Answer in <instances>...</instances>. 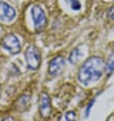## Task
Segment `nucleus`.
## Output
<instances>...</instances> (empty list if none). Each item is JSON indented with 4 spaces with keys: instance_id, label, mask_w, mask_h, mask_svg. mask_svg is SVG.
<instances>
[{
    "instance_id": "obj_1",
    "label": "nucleus",
    "mask_w": 114,
    "mask_h": 121,
    "mask_svg": "<svg viewBox=\"0 0 114 121\" xmlns=\"http://www.w3.org/2000/svg\"><path fill=\"white\" fill-rule=\"evenodd\" d=\"M105 71V62L100 57H90L79 69L78 78L83 86H89L101 78Z\"/></svg>"
},
{
    "instance_id": "obj_2",
    "label": "nucleus",
    "mask_w": 114,
    "mask_h": 121,
    "mask_svg": "<svg viewBox=\"0 0 114 121\" xmlns=\"http://www.w3.org/2000/svg\"><path fill=\"white\" fill-rule=\"evenodd\" d=\"M28 68L31 70H38L41 65V53L36 46H29L25 53Z\"/></svg>"
},
{
    "instance_id": "obj_3",
    "label": "nucleus",
    "mask_w": 114,
    "mask_h": 121,
    "mask_svg": "<svg viewBox=\"0 0 114 121\" xmlns=\"http://www.w3.org/2000/svg\"><path fill=\"white\" fill-rule=\"evenodd\" d=\"M32 18L35 25V29L37 32H41L45 29L47 25V16L45 11L40 5H34L31 9Z\"/></svg>"
},
{
    "instance_id": "obj_4",
    "label": "nucleus",
    "mask_w": 114,
    "mask_h": 121,
    "mask_svg": "<svg viewBox=\"0 0 114 121\" xmlns=\"http://www.w3.org/2000/svg\"><path fill=\"white\" fill-rule=\"evenodd\" d=\"M1 46L11 54H18L22 49L18 38L13 34H8L3 37V39L1 40Z\"/></svg>"
},
{
    "instance_id": "obj_5",
    "label": "nucleus",
    "mask_w": 114,
    "mask_h": 121,
    "mask_svg": "<svg viewBox=\"0 0 114 121\" xmlns=\"http://www.w3.org/2000/svg\"><path fill=\"white\" fill-rule=\"evenodd\" d=\"M39 111L43 118H48L51 115L52 112V105H51V99L47 93H42L40 95L39 100Z\"/></svg>"
},
{
    "instance_id": "obj_6",
    "label": "nucleus",
    "mask_w": 114,
    "mask_h": 121,
    "mask_svg": "<svg viewBox=\"0 0 114 121\" xmlns=\"http://www.w3.org/2000/svg\"><path fill=\"white\" fill-rule=\"evenodd\" d=\"M64 65H65V60L62 56H57L55 58H53L51 61L49 62V65H48L49 74L52 76L59 75L60 72L62 71Z\"/></svg>"
},
{
    "instance_id": "obj_7",
    "label": "nucleus",
    "mask_w": 114,
    "mask_h": 121,
    "mask_svg": "<svg viewBox=\"0 0 114 121\" xmlns=\"http://www.w3.org/2000/svg\"><path fill=\"white\" fill-rule=\"evenodd\" d=\"M15 17V10L10 4L0 1V21L11 22Z\"/></svg>"
},
{
    "instance_id": "obj_8",
    "label": "nucleus",
    "mask_w": 114,
    "mask_h": 121,
    "mask_svg": "<svg viewBox=\"0 0 114 121\" xmlns=\"http://www.w3.org/2000/svg\"><path fill=\"white\" fill-rule=\"evenodd\" d=\"M30 96L28 95H23L22 96L21 98L18 100V103H16V106L18 107V110H22L23 111L25 109H26L29 107V104H30Z\"/></svg>"
},
{
    "instance_id": "obj_9",
    "label": "nucleus",
    "mask_w": 114,
    "mask_h": 121,
    "mask_svg": "<svg viewBox=\"0 0 114 121\" xmlns=\"http://www.w3.org/2000/svg\"><path fill=\"white\" fill-rule=\"evenodd\" d=\"M58 121H76V113L75 111H67L60 117Z\"/></svg>"
},
{
    "instance_id": "obj_10",
    "label": "nucleus",
    "mask_w": 114,
    "mask_h": 121,
    "mask_svg": "<svg viewBox=\"0 0 114 121\" xmlns=\"http://www.w3.org/2000/svg\"><path fill=\"white\" fill-rule=\"evenodd\" d=\"M82 55H83V54L80 53V51L79 50V48L75 49L71 53H70V55H69V62L71 63V64H75V63L79 60L80 57H82Z\"/></svg>"
},
{
    "instance_id": "obj_11",
    "label": "nucleus",
    "mask_w": 114,
    "mask_h": 121,
    "mask_svg": "<svg viewBox=\"0 0 114 121\" xmlns=\"http://www.w3.org/2000/svg\"><path fill=\"white\" fill-rule=\"evenodd\" d=\"M105 71L108 73V74H111L114 71V53H112L108 58L107 64L105 65Z\"/></svg>"
},
{
    "instance_id": "obj_12",
    "label": "nucleus",
    "mask_w": 114,
    "mask_h": 121,
    "mask_svg": "<svg viewBox=\"0 0 114 121\" xmlns=\"http://www.w3.org/2000/svg\"><path fill=\"white\" fill-rule=\"evenodd\" d=\"M65 1L70 5V8L72 10H79L82 8V4L79 0H65Z\"/></svg>"
},
{
    "instance_id": "obj_13",
    "label": "nucleus",
    "mask_w": 114,
    "mask_h": 121,
    "mask_svg": "<svg viewBox=\"0 0 114 121\" xmlns=\"http://www.w3.org/2000/svg\"><path fill=\"white\" fill-rule=\"evenodd\" d=\"M94 102H95V101H94V100H92V101H91V103H89V105L87 106V109H86V113H85L86 117H88V116H89V114H90V112H91V109H92V106H93Z\"/></svg>"
},
{
    "instance_id": "obj_14",
    "label": "nucleus",
    "mask_w": 114,
    "mask_h": 121,
    "mask_svg": "<svg viewBox=\"0 0 114 121\" xmlns=\"http://www.w3.org/2000/svg\"><path fill=\"white\" fill-rule=\"evenodd\" d=\"M108 17L110 18V19H112V21H114V6H112L111 8L108 10Z\"/></svg>"
},
{
    "instance_id": "obj_15",
    "label": "nucleus",
    "mask_w": 114,
    "mask_h": 121,
    "mask_svg": "<svg viewBox=\"0 0 114 121\" xmlns=\"http://www.w3.org/2000/svg\"><path fill=\"white\" fill-rule=\"evenodd\" d=\"M1 121H15L14 119L12 118V117H10V116H8V117H5V118H3Z\"/></svg>"
},
{
    "instance_id": "obj_16",
    "label": "nucleus",
    "mask_w": 114,
    "mask_h": 121,
    "mask_svg": "<svg viewBox=\"0 0 114 121\" xmlns=\"http://www.w3.org/2000/svg\"><path fill=\"white\" fill-rule=\"evenodd\" d=\"M113 46H114V45H113Z\"/></svg>"
}]
</instances>
